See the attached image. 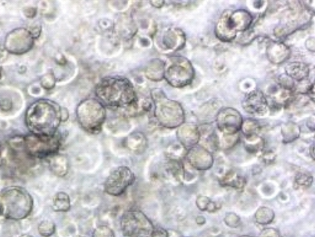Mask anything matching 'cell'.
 Returning <instances> with one entry per match:
<instances>
[{"mask_svg":"<svg viewBox=\"0 0 315 237\" xmlns=\"http://www.w3.org/2000/svg\"><path fill=\"white\" fill-rule=\"evenodd\" d=\"M62 109L50 100H38L29 106L25 122L32 133L39 136H54L62 121Z\"/></svg>","mask_w":315,"mask_h":237,"instance_id":"cell-1","label":"cell"},{"mask_svg":"<svg viewBox=\"0 0 315 237\" xmlns=\"http://www.w3.org/2000/svg\"><path fill=\"white\" fill-rule=\"evenodd\" d=\"M96 94L103 106L111 108L131 107L138 100L132 84L123 77L103 78L96 87Z\"/></svg>","mask_w":315,"mask_h":237,"instance_id":"cell-2","label":"cell"},{"mask_svg":"<svg viewBox=\"0 0 315 237\" xmlns=\"http://www.w3.org/2000/svg\"><path fill=\"white\" fill-rule=\"evenodd\" d=\"M4 216L12 220H22L29 217L33 209V199L26 189L11 186L4 189L1 195Z\"/></svg>","mask_w":315,"mask_h":237,"instance_id":"cell-3","label":"cell"},{"mask_svg":"<svg viewBox=\"0 0 315 237\" xmlns=\"http://www.w3.org/2000/svg\"><path fill=\"white\" fill-rule=\"evenodd\" d=\"M152 98L155 105V118L161 126L175 128L183 124L184 111L178 102L168 99L161 89L153 90Z\"/></svg>","mask_w":315,"mask_h":237,"instance_id":"cell-4","label":"cell"},{"mask_svg":"<svg viewBox=\"0 0 315 237\" xmlns=\"http://www.w3.org/2000/svg\"><path fill=\"white\" fill-rule=\"evenodd\" d=\"M77 118L84 130L88 133H98L106 118L105 106L97 99H85L77 108Z\"/></svg>","mask_w":315,"mask_h":237,"instance_id":"cell-5","label":"cell"},{"mask_svg":"<svg viewBox=\"0 0 315 237\" xmlns=\"http://www.w3.org/2000/svg\"><path fill=\"white\" fill-rule=\"evenodd\" d=\"M120 225L125 237H151L155 228L150 219L139 209L125 211Z\"/></svg>","mask_w":315,"mask_h":237,"instance_id":"cell-6","label":"cell"},{"mask_svg":"<svg viewBox=\"0 0 315 237\" xmlns=\"http://www.w3.org/2000/svg\"><path fill=\"white\" fill-rule=\"evenodd\" d=\"M194 74L190 62L183 56L170 58L165 63L164 78L173 87L181 88L189 85L193 81Z\"/></svg>","mask_w":315,"mask_h":237,"instance_id":"cell-7","label":"cell"},{"mask_svg":"<svg viewBox=\"0 0 315 237\" xmlns=\"http://www.w3.org/2000/svg\"><path fill=\"white\" fill-rule=\"evenodd\" d=\"M27 153L34 158H50L57 155L60 147V137L54 136H39L31 133L24 138Z\"/></svg>","mask_w":315,"mask_h":237,"instance_id":"cell-8","label":"cell"},{"mask_svg":"<svg viewBox=\"0 0 315 237\" xmlns=\"http://www.w3.org/2000/svg\"><path fill=\"white\" fill-rule=\"evenodd\" d=\"M134 181L136 176L128 167H118L106 178L104 183V191L110 196H121Z\"/></svg>","mask_w":315,"mask_h":237,"instance_id":"cell-9","label":"cell"},{"mask_svg":"<svg viewBox=\"0 0 315 237\" xmlns=\"http://www.w3.org/2000/svg\"><path fill=\"white\" fill-rule=\"evenodd\" d=\"M34 38L31 31L25 28H17L7 35L6 49L13 54H23L32 48Z\"/></svg>","mask_w":315,"mask_h":237,"instance_id":"cell-10","label":"cell"},{"mask_svg":"<svg viewBox=\"0 0 315 237\" xmlns=\"http://www.w3.org/2000/svg\"><path fill=\"white\" fill-rule=\"evenodd\" d=\"M242 115L238 111L232 108H226L220 111L217 116L218 130L226 135H234L242 127Z\"/></svg>","mask_w":315,"mask_h":237,"instance_id":"cell-11","label":"cell"},{"mask_svg":"<svg viewBox=\"0 0 315 237\" xmlns=\"http://www.w3.org/2000/svg\"><path fill=\"white\" fill-rule=\"evenodd\" d=\"M186 157L189 165L195 170H210L214 164L212 154L201 146L196 145L189 149Z\"/></svg>","mask_w":315,"mask_h":237,"instance_id":"cell-12","label":"cell"},{"mask_svg":"<svg viewBox=\"0 0 315 237\" xmlns=\"http://www.w3.org/2000/svg\"><path fill=\"white\" fill-rule=\"evenodd\" d=\"M242 107L251 115H264L268 109V103L262 91L255 90L245 96L242 101Z\"/></svg>","mask_w":315,"mask_h":237,"instance_id":"cell-13","label":"cell"},{"mask_svg":"<svg viewBox=\"0 0 315 237\" xmlns=\"http://www.w3.org/2000/svg\"><path fill=\"white\" fill-rule=\"evenodd\" d=\"M159 39V44L165 51H177L183 48L186 43L185 34L177 28H168L164 31Z\"/></svg>","mask_w":315,"mask_h":237,"instance_id":"cell-14","label":"cell"},{"mask_svg":"<svg viewBox=\"0 0 315 237\" xmlns=\"http://www.w3.org/2000/svg\"><path fill=\"white\" fill-rule=\"evenodd\" d=\"M177 138L186 149L196 146L200 140V131L194 124H182L177 132Z\"/></svg>","mask_w":315,"mask_h":237,"instance_id":"cell-15","label":"cell"},{"mask_svg":"<svg viewBox=\"0 0 315 237\" xmlns=\"http://www.w3.org/2000/svg\"><path fill=\"white\" fill-rule=\"evenodd\" d=\"M232 10H226L219 19L216 25V36L223 41H230L236 37V32L232 28L230 21V15Z\"/></svg>","mask_w":315,"mask_h":237,"instance_id":"cell-16","label":"cell"},{"mask_svg":"<svg viewBox=\"0 0 315 237\" xmlns=\"http://www.w3.org/2000/svg\"><path fill=\"white\" fill-rule=\"evenodd\" d=\"M230 21L235 32H243L248 31L253 22L252 15L246 10H239L232 12Z\"/></svg>","mask_w":315,"mask_h":237,"instance_id":"cell-17","label":"cell"},{"mask_svg":"<svg viewBox=\"0 0 315 237\" xmlns=\"http://www.w3.org/2000/svg\"><path fill=\"white\" fill-rule=\"evenodd\" d=\"M267 54L271 62L279 64L289 58L290 50L283 43L272 42L267 47Z\"/></svg>","mask_w":315,"mask_h":237,"instance_id":"cell-18","label":"cell"},{"mask_svg":"<svg viewBox=\"0 0 315 237\" xmlns=\"http://www.w3.org/2000/svg\"><path fill=\"white\" fill-rule=\"evenodd\" d=\"M285 72L287 76L289 77L294 81H303L308 77L310 69L305 63L294 62L286 65Z\"/></svg>","mask_w":315,"mask_h":237,"instance_id":"cell-19","label":"cell"},{"mask_svg":"<svg viewBox=\"0 0 315 237\" xmlns=\"http://www.w3.org/2000/svg\"><path fill=\"white\" fill-rule=\"evenodd\" d=\"M50 168L56 176L63 177L68 174L69 170L68 159L64 155H55L50 157Z\"/></svg>","mask_w":315,"mask_h":237,"instance_id":"cell-20","label":"cell"},{"mask_svg":"<svg viewBox=\"0 0 315 237\" xmlns=\"http://www.w3.org/2000/svg\"><path fill=\"white\" fill-rule=\"evenodd\" d=\"M165 63L161 59H153L149 62L146 69V76L153 81H160L164 78Z\"/></svg>","mask_w":315,"mask_h":237,"instance_id":"cell-21","label":"cell"},{"mask_svg":"<svg viewBox=\"0 0 315 237\" xmlns=\"http://www.w3.org/2000/svg\"><path fill=\"white\" fill-rule=\"evenodd\" d=\"M220 183L223 186H229L235 189H242L246 184V180L244 176L231 171L221 179Z\"/></svg>","mask_w":315,"mask_h":237,"instance_id":"cell-22","label":"cell"},{"mask_svg":"<svg viewBox=\"0 0 315 237\" xmlns=\"http://www.w3.org/2000/svg\"><path fill=\"white\" fill-rule=\"evenodd\" d=\"M126 145L132 152L138 154L142 153L146 149V137L141 133H133L127 139Z\"/></svg>","mask_w":315,"mask_h":237,"instance_id":"cell-23","label":"cell"},{"mask_svg":"<svg viewBox=\"0 0 315 237\" xmlns=\"http://www.w3.org/2000/svg\"><path fill=\"white\" fill-rule=\"evenodd\" d=\"M53 210L59 212H66L71 209V198L65 192H59L53 200Z\"/></svg>","mask_w":315,"mask_h":237,"instance_id":"cell-24","label":"cell"},{"mask_svg":"<svg viewBox=\"0 0 315 237\" xmlns=\"http://www.w3.org/2000/svg\"><path fill=\"white\" fill-rule=\"evenodd\" d=\"M254 217H255L256 222L258 224L265 226L273 222L274 219L276 217V214L270 207L263 206V207H259L256 211Z\"/></svg>","mask_w":315,"mask_h":237,"instance_id":"cell-25","label":"cell"},{"mask_svg":"<svg viewBox=\"0 0 315 237\" xmlns=\"http://www.w3.org/2000/svg\"><path fill=\"white\" fill-rule=\"evenodd\" d=\"M244 147L248 152L257 153L264 149V141L261 137L257 135L249 136L245 137Z\"/></svg>","mask_w":315,"mask_h":237,"instance_id":"cell-26","label":"cell"},{"mask_svg":"<svg viewBox=\"0 0 315 237\" xmlns=\"http://www.w3.org/2000/svg\"><path fill=\"white\" fill-rule=\"evenodd\" d=\"M284 143H290L300 136V127L294 123L284 124L282 129Z\"/></svg>","mask_w":315,"mask_h":237,"instance_id":"cell-27","label":"cell"},{"mask_svg":"<svg viewBox=\"0 0 315 237\" xmlns=\"http://www.w3.org/2000/svg\"><path fill=\"white\" fill-rule=\"evenodd\" d=\"M188 150L185 147L180 145H172L168 147L166 151L167 157L171 161H181L186 156Z\"/></svg>","mask_w":315,"mask_h":237,"instance_id":"cell-28","label":"cell"},{"mask_svg":"<svg viewBox=\"0 0 315 237\" xmlns=\"http://www.w3.org/2000/svg\"><path fill=\"white\" fill-rule=\"evenodd\" d=\"M241 129L245 137H249V136L257 135L260 130V125L257 121L248 118L242 122Z\"/></svg>","mask_w":315,"mask_h":237,"instance_id":"cell-29","label":"cell"},{"mask_svg":"<svg viewBox=\"0 0 315 237\" xmlns=\"http://www.w3.org/2000/svg\"><path fill=\"white\" fill-rule=\"evenodd\" d=\"M38 233L42 237H50L56 232V225L51 220H43L38 226Z\"/></svg>","mask_w":315,"mask_h":237,"instance_id":"cell-30","label":"cell"},{"mask_svg":"<svg viewBox=\"0 0 315 237\" xmlns=\"http://www.w3.org/2000/svg\"><path fill=\"white\" fill-rule=\"evenodd\" d=\"M196 205L201 211H208L209 212H214L218 209V207L214 201L204 196L198 197L196 199Z\"/></svg>","mask_w":315,"mask_h":237,"instance_id":"cell-31","label":"cell"},{"mask_svg":"<svg viewBox=\"0 0 315 237\" xmlns=\"http://www.w3.org/2000/svg\"><path fill=\"white\" fill-rule=\"evenodd\" d=\"M313 180V179L312 176L305 174V173H300V174L297 175L295 178V183L297 186H304V187H308V186H311Z\"/></svg>","mask_w":315,"mask_h":237,"instance_id":"cell-32","label":"cell"},{"mask_svg":"<svg viewBox=\"0 0 315 237\" xmlns=\"http://www.w3.org/2000/svg\"><path fill=\"white\" fill-rule=\"evenodd\" d=\"M93 237H115V232L106 226H100L95 229Z\"/></svg>","mask_w":315,"mask_h":237,"instance_id":"cell-33","label":"cell"},{"mask_svg":"<svg viewBox=\"0 0 315 237\" xmlns=\"http://www.w3.org/2000/svg\"><path fill=\"white\" fill-rule=\"evenodd\" d=\"M55 84H56V80H55L53 74H47L41 80V84L46 89L53 88L55 86Z\"/></svg>","mask_w":315,"mask_h":237,"instance_id":"cell-34","label":"cell"},{"mask_svg":"<svg viewBox=\"0 0 315 237\" xmlns=\"http://www.w3.org/2000/svg\"><path fill=\"white\" fill-rule=\"evenodd\" d=\"M224 222H226L227 226H230V227H237L239 226L240 219H239V216H236V214L229 213L224 218Z\"/></svg>","mask_w":315,"mask_h":237,"instance_id":"cell-35","label":"cell"},{"mask_svg":"<svg viewBox=\"0 0 315 237\" xmlns=\"http://www.w3.org/2000/svg\"><path fill=\"white\" fill-rule=\"evenodd\" d=\"M258 237H282L280 232L274 228H267L263 229Z\"/></svg>","mask_w":315,"mask_h":237,"instance_id":"cell-36","label":"cell"},{"mask_svg":"<svg viewBox=\"0 0 315 237\" xmlns=\"http://www.w3.org/2000/svg\"><path fill=\"white\" fill-rule=\"evenodd\" d=\"M151 237H168V232L162 228H154Z\"/></svg>","mask_w":315,"mask_h":237,"instance_id":"cell-37","label":"cell"},{"mask_svg":"<svg viewBox=\"0 0 315 237\" xmlns=\"http://www.w3.org/2000/svg\"><path fill=\"white\" fill-rule=\"evenodd\" d=\"M150 4H151L153 6V7H158V8H160V7H163V6H164V2H162V1H159V2H151L150 3Z\"/></svg>","mask_w":315,"mask_h":237,"instance_id":"cell-38","label":"cell"},{"mask_svg":"<svg viewBox=\"0 0 315 237\" xmlns=\"http://www.w3.org/2000/svg\"><path fill=\"white\" fill-rule=\"evenodd\" d=\"M314 145H312L311 147H310V156L312 157V158H313V160H314V153H313V152H314Z\"/></svg>","mask_w":315,"mask_h":237,"instance_id":"cell-39","label":"cell"},{"mask_svg":"<svg viewBox=\"0 0 315 237\" xmlns=\"http://www.w3.org/2000/svg\"><path fill=\"white\" fill-rule=\"evenodd\" d=\"M20 237H33L32 235H29V234H24V235H20Z\"/></svg>","mask_w":315,"mask_h":237,"instance_id":"cell-40","label":"cell"},{"mask_svg":"<svg viewBox=\"0 0 315 237\" xmlns=\"http://www.w3.org/2000/svg\"><path fill=\"white\" fill-rule=\"evenodd\" d=\"M239 237H253V236H250V235H242V236H239Z\"/></svg>","mask_w":315,"mask_h":237,"instance_id":"cell-41","label":"cell"},{"mask_svg":"<svg viewBox=\"0 0 315 237\" xmlns=\"http://www.w3.org/2000/svg\"><path fill=\"white\" fill-rule=\"evenodd\" d=\"M0 79H1V69H0Z\"/></svg>","mask_w":315,"mask_h":237,"instance_id":"cell-42","label":"cell"},{"mask_svg":"<svg viewBox=\"0 0 315 237\" xmlns=\"http://www.w3.org/2000/svg\"><path fill=\"white\" fill-rule=\"evenodd\" d=\"M0 156H1V152H0Z\"/></svg>","mask_w":315,"mask_h":237,"instance_id":"cell-43","label":"cell"},{"mask_svg":"<svg viewBox=\"0 0 315 237\" xmlns=\"http://www.w3.org/2000/svg\"><path fill=\"white\" fill-rule=\"evenodd\" d=\"M313 237H314V236H313Z\"/></svg>","mask_w":315,"mask_h":237,"instance_id":"cell-44","label":"cell"},{"mask_svg":"<svg viewBox=\"0 0 315 237\" xmlns=\"http://www.w3.org/2000/svg\"><path fill=\"white\" fill-rule=\"evenodd\" d=\"M182 237H183V236H182Z\"/></svg>","mask_w":315,"mask_h":237,"instance_id":"cell-45","label":"cell"}]
</instances>
